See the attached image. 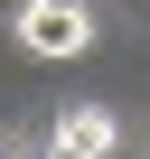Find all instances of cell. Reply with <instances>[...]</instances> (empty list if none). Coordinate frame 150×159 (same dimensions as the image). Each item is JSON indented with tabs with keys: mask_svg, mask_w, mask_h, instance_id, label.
Returning <instances> with one entry per match:
<instances>
[{
	"mask_svg": "<svg viewBox=\"0 0 150 159\" xmlns=\"http://www.w3.org/2000/svg\"><path fill=\"white\" fill-rule=\"evenodd\" d=\"M19 47L28 56H85L94 47V10L85 0H19Z\"/></svg>",
	"mask_w": 150,
	"mask_h": 159,
	"instance_id": "obj_1",
	"label": "cell"
},
{
	"mask_svg": "<svg viewBox=\"0 0 150 159\" xmlns=\"http://www.w3.org/2000/svg\"><path fill=\"white\" fill-rule=\"evenodd\" d=\"M113 150H122V122L103 103H75V112L47 122V159H113Z\"/></svg>",
	"mask_w": 150,
	"mask_h": 159,
	"instance_id": "obj_2",
	"label": "cell"
}]
</instances>
